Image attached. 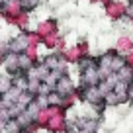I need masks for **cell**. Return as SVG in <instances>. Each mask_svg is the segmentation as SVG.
Segmentation results:
<instances>
[{
    "instance_id": "obj_1",
    "label": "cell",
    "mask_w": 133,
    "mask_h": 133,
    "mask_svg": "<svg viewBox=\"0 0 133 133\" xmlns=\"http://www.w3.org/2000/svg\"><path fill=\"white\" fill-rule=\"evenodd\" d=\"M100 72H98V66H96V61L92 65L84 66L80 71V86H96L100 82Z\"/></svg>"
},
{
    "instance_id": "obj_2",
    "label": "cell",
    "mask_w": 133,
    "mask_h": 133,
    "mask_svg": "<svg viewBox=\"0 0 133 133\" xmlns=\"http://www.w3.org/2000/svg\"><path fill=\"white\" fill-rule=\"evenodd\" d=\"M53 90L57 92V94H61V96H71V94H75L76 86H75V82H72V78L69 75H63V76H59V80L55 82Z\"/></svg>"
},
{
    "instance_id": "obj_3",
    "label": "cell",
    "mask_w": 133,
    "mask_h": 133,
    "mask_svg": "<svg viewBox=\"0 0 133 133\" xmlns=\"http://www.w3.org/2000/svg\"><path fill=\"white\" fill-rule=\"evenodd\" d=\"M65 121H66V112L65 114H57V116H51L43 129H47L49 133H65Z\"/></svg>"
},
{
    "instance_id": "obj_4",
    "label": "cell",
    "mask_w": 133,
    "mask_h": 133,
    "mask_svg": "<svg viewBox=\"0 0 133 133\" xmlns=\"http://www.w3.org/2000/svg\"><path fill=\"white\" fill-rule=\"evenodd\" d=\"M25 47H28V35H25V31H24V33H20L18 37L10 39L8 45H6V51L20 55V53H24V51H25Z\"/></svg>"
},
{
    "instance_id": "obj_5",
    "label": "cell",
    "mask_w": 133,
    "mask_h": 133,
    "mask_svg": "<svg viewBox=\"0 0 133 133\" xmlns=\"http://www.w3.org/2000/svg\"><path fill=\"white\" fill-rule=\"evenodd\" d=\"M2 66L6 69V75H10V76L18 75V72H20V69H18V55L6 51V53H4V63H2Z\"/></svg>"
},
{
    "instance_id": "obj_6",
    "label": "cell",
    "mask_w": 133,
    "mask_h": 133,
    "mask_svg": "<svg viewBox=\"0 0 133 133\" xmlns=\"http://www.w3.org/2000/svg\"><path fill=\"white\" fill-rule=\"evenodd\" d=\"M78 123V133H96L98 131V119L96 117H84V119H76Z\"/></svg>"
},
{
    "instance_id": "obj_7",
    "label": "cell",
    "mask_w": 133,
    "mask_h": 133,
    "mask_svg": "<svg viewBox=\"0 0 133 133\" xmlns=\"http://www.w3.org/2000/svg\"><path fill=\"white\" fill-rule=\"evenodd\" d=\"M129 86H131V84L121 82V80H117V82L112 86L114 94H116L117 98H119V104H125V102H127V92H129Z\"/></svg>"
},
{
    "instance_id": "obj_8",
    "label": "cell",
    "mask_w": 133,
    "mask_h": 133,
    "mask_svg": "<svg viewBox=\"0 0 133 133\" xmlns=\"http://www.w3.org/2000/svg\"><path fill=\"white\" fill-rule=\"evenodd\" d=\"M57 31V22L55 20H45V22H41L39 24V28H37V35L39 37H45V35H49V33H55Z\"/></svg>"
},
{
    "instance_id": "obj_9",
    "label": "cell",
    "mask_w": 133,
    "mask_h": 133,
    "mask_svg": "<svg viewBox=\"0 0 133 133\" xmlns=\"http://www.w3.org/2000/svg\"><path fill=\"white\" fill-rule=\"evenodd\" d=\"M57 55H61L66 63H78L80 61V53H78V49H76V45L66 47V49H63L61 53H57Z\"/></svg>"
},
{
    "instance_id": "obj_10",
    "label": "cell",
    "mask_w": 133,
    "mask_h": 133,
    "mask_svg": "<svg viewBox=\"0 0 133 133\" xmlns=\"http://www.w3.org/2000/svg\"><path fill=\"white\" fill-rule=\"evenodd\" d=\"M106 12H108V16L112 18V20H119V18L123 16L125 8L121 4H117V2H108V4H106Z\"/></svg>"
},
{
    "instance_id": "obj_11",
    "label": "cell",
    "mask_w": 133,
    "mask_h": 133,
    "mask_svg": "<svg viewBox=\"0 0 133 133\" xmlns=\"http://www.w3.org/2000/svg\"><path fill=\"white\" fill-rule=\"evenodd\" d=\"M133 51V41L129 37H119L117 39V45H116V53L117 55H127Z\"/></svg>"
},
{
    "instance_id": "obj_12",
    "label": "cell",
    "mask_w": 133,
    "mask_h": 133,
    "mask_svg": "<svg viewBox=\"0 0 133 133\" xmlns=\"http://www.w3.org/2000/svg\"><path fill=\"white\" fill-rule=\"evenodd\" d=\"M117 75V80H121V82H127V84H131L133 82V66H127V65H123L119 69V71L116 72Z\"/></svg>"
},
{
    "instance_id": "obj_13",
    "label": "cell",
    "mask_w": 133,
    "mask_h": 133,
    "mask_svg": "<svg viewBox=\"0 0 133 133\" xmlns=\"http://www.w3.org/2000/svg\"><path fill=\"white\" fill-rule=\"evenodd\" d=\"M33 65H35V63H33L29 57H25L24 53H20V55H18V69H20V72L29 71V69H31Z\"/></svg>"
},
{
    "instance_id": "obj_14",
    "label": "cell",
    "mask_w": 133,
    "mask_h": 133,
    "mask_svg": "<svg viewBox=\"0 0 133 133\" xmlns=\"http://www.w3.org/2000/svg\"><path fill=\"white\" fill-rule=\"evenodd\" d=\"M24 55H25V57H29L33 63L41 61V59H39V45H28V47H25V51H24Z\"/></svg>"
},
{
    "instance_id": "obj_15",
    "label": "cell",
    "mask_w": 133,
    "mask_h": 133,
    "mask_svg": "<svg viewBox=\"0 0 133 133\" xmlns=\"http://www.w3.org/2000/svg\"><path fill=\"white\" fill-rule=\"evenodd\" d=\"M61 100H63L61 94H57L55 90H51L49 94L45 96V106H61Z\"/></svg>"
},
{
    "instance_id": "obj_16",
    "label": "cell",
    "mask_w": 133,
    "mask_h": 133,
    "mask_svg": "<svg viewBox=\"0 0 133 133\" xmlns=\"http://www.w3.org/2000/svg\"><path fill=\"white\" fill-rule=\"evenodd\" d=\"M12 88V76L10 75H0V94H6V92Z\"/></svg>"
},
{
    "instance_id": "obj_17",
    "label": "cell",
    "mask_w": 133,
    "mask_h": 133,
    "mask_svg": "<svg viewBox=\"0 0 133 133\" xmlns=\"http://www.w3.org/2000/svg\"><path fill=\"white\" fill-rule=\"evenodd\" d=\"M14 119L18 121V125H20L22 129H25V127H28V125H29V123H31V121H33V117H31V116H29V114H28V112H25V110H24V112H22L20 116H16V117H14Z\"/></svg>"
},
{
    "instance_id": "obj_18",
    "label": "cell",
    "mask_w": 133,
    "mask_h": 133,
    "mask_svg": "<svg viewBox=\"0 0 133 133\" xmlns=\"http://www.w3.org/2000/svg\"><path fill=\"white\" fill-rule=\"evenodd\" d=\"M102 104L104 106H119V98L114 94V90H110L108 94L102 96Z\"/></svg>"
},
{
    "instance_id": "obj_19",
    "label": "cell",
    "mask_w": 133,
    "mask_h": 133,
    "mask_svg": "<svg viewBox=\"0 0 133 133\" xmlns=\"http://www.w3.org/2000/svg\"><path fill=\"white\" fill-rule=\"evenodd\" d=\"M125 65V61H123V55H114L112 57V63H110V69H112V72H117L121 69V66Z\"/></svg>"
},
{
    "instance_id": "obj_20",
    "label": "cell",
    "mask_w": 133,
    "mask_h": 133,
    "mask_svg": "<svg viewBox=\"0 0 133 133\" xmlns=\"http://www.w3.org/2000/svg\"><path fill=\"white\" fill-rule=\"evenodd\" d=\"M4 133H22V127L18 125V121L12 117V119H8L4 123Z\"/></svg>"
},
{
    "instance_id": "obj_21",
    "label": "cell",
    "mask_w": 133,
    "mask_h": 133,
    "mask_svg": "<svg viewBox=\"0 0 133 133\" xmlns=\"http://www.w3.org/2000/svg\"><path fill=\"white\" fill-rule=\"evenodd\" d=\"M33 98H35V96H33L31 92L24 90V92H22V94H20V98L16 100V102H18V104H22V106H24V108H28V104H29V102H33Z\"/></svg>"
},
{
    "instance_id": "obj_22",
    "label": "cell",
    "mask_w": 133,
    "mask_h": 133,
    "mask_svg": "<svg viewBox=\"0 0 133 133\" xmlns=\"http://www.w3.org/2000/svg\"><path fill=\"white\" fill-rule=\"evenodd\" d=\"M20 94H22V90H20V88L12 86V88H10L8 92H6V94H2V96H4V98L8 100V102H12V104H14V102H16V100L20 98Z\"/></svg>"
},
{
    "instance_id": "obj_23",
    "label": "cell",
    "mask_w": 133,
    "mask_h": 133,
    "mask_svg": "<svg viewBox=\"0 0 133 133\" xmlns=\"http://www.w3.org/2000/svg\"><path fill=\"white\" fill-rule=\"evenodd\" d=\"M39 110H41V104H39L37 100L33 98V102H29V104H28V108H25V112H28V114H29V116H31V117H35V116H37V112H39Z\"/></svg>"
},
{
    "instance_id": "obj_24",
    "label": "cell",
    "mask_w": 133,
    "mask_h": 133,
    "mask_svg": "<svg viewBox=\"0 0 133 133\" xmlns=\"http://www.w3.org/2000/svg\"><path fill=\"white\" fill-rule=\"evenodd\" d=\"M18 2H20V8L25 12V10H33L41 0H18Z\"/></svg>"
},
{
    "instance_id": "obj_25",
    "label": "cell",
    "mask_w": 133,
    "mask_h": 133,
    "mask_svg": "<svg viewBox=\"0 0 133 133\" xmlns=\"http://www.w3.org/2000/svg\"><path fill=\"white\" fill-rule=\"evenodd\" d=\"M76 49H78V53H80V59H82V57H88V53H90V47H88L86 41L76 43Z\"/></svg>"
},
{
    "instance_id": "obj_26",
    "label": "cell",
    "mask_w": 133,
    "mask_h": 133,
    "mask_svg": "<svg viewBox=\"0 0 133 133\" xmlns=\"http://www.w3.org/2000/svg\"><path fill=\"white\" fill-rule=\"evenodd\" d=\"M49 92H51V88L47 86L45 82H41V84H39V90H37V94H35V96H47Z\"/></svg>"
},
{
    "instance_id": "obj_27",
    "label": "cell",
    "mask_w": 133,
    "mask_h": 133,
    "mask_svg": "<svg viewBox=\"0 0 133 133\" xmlns=\"http://www.w3.org/2000/svg\"><path fill=\"white\" fill-rule=\"evenodd\" d=\"M0 119H2V121L12 119V117H10V110L8 108H0Z\"/></svg>"
},
{
    "instance_id": "obj_28",
    "label": "cell",
    "mask_w": 133,
    "mask_h": 133,
    "mask_svg": "<svg viewBox=\"0 0 133 133\" xmlns=\"http://www.w3.org/2000/svg\"><path fill=\"white\" fill-rule=\"evenodd\" d=\"M123 61H125V65H127V66H133V51H131V53H127V55H123Z\"/></svg>"
},
{
    "instance_id": "obj_29",
    "label": "cell",
    "mask_w": 133,
    "mask_h": 133,
    "mask_svg": "<svg viewBox=\"0 0 133 133\" xmlns=\"http://www.w3.org/2000/svg\"><path fill=\"white\" fill-rule=\"evenodd\" d=\"M127 102H133V86H129V92H127Z\"/></svg>"
},
{
    "instance_id": "obj_30",
    "label": "cell",
    "mask_w": 133,
    "mask_h": 133,
    "mask_svg": "<svg viewBox=\"0 0 133 133\" xmlns=\"http://www.w3.org/2000/svg\"><path fill=\"white\" fill-rule=\"evenodd\" d=\"M4 53H6V49L0 47V66H2V63H4Z\"/></svg>"
},
{
    "instance_id": "obj_31",
    "label": "cell",
    "mask_w": 133,
    "mask_h": 133,
    "mask_svg": "<svg viewBox=\"0 0 133 133\" xmlns=\"http://www.w3.org/2000/svg\"><path fill=\"white\" fill-rule=\"evenodd\" d=\"M4 123H6V121H2V119H0V133L4 131Z\"/></svg>"
},
{
    "instance_id": "obj_32",
    "label": "cell",
    "mask_w": 133,
    "mask_h": 133,
    "mask_svg": "<svg viewBox=\"0 0 133 133\" xmlns=\"http://www.w3.org/2000/svg\"><path fill=\"white\" fill-rule=\"evenodd\" d=\"M22 133H25V131H24V129H22Z\"/></svg>"
},
{
    "instance_id": "obj_33",
    "label": "cell",
    "mask_w": 133,
    "mask_h": 133,
    "mask_svg": "<svg viewBox=\"0 0 133 133\" xmlns=\"http://www.w3.org/2000/svg\"><path fill=\"white\" fill-rule=\"evenodd\" d=\"M131 86H133V82H131Z\"/></svg>"
},
{
    "instance_id": "obj_34",
    "label": "cell",
    "mask_w": 133,
    "mask_h": 133,
    "mask_svg": "<svg viewBox=\"0 0 133 133\" xmlns=\"http://www.w3.org/2000/svg\"><path fill=\"white\" fill-rule=\"evenodd\" d=\"M0 96H2V94H0Z\"/></svg>"
}]
</instances>
